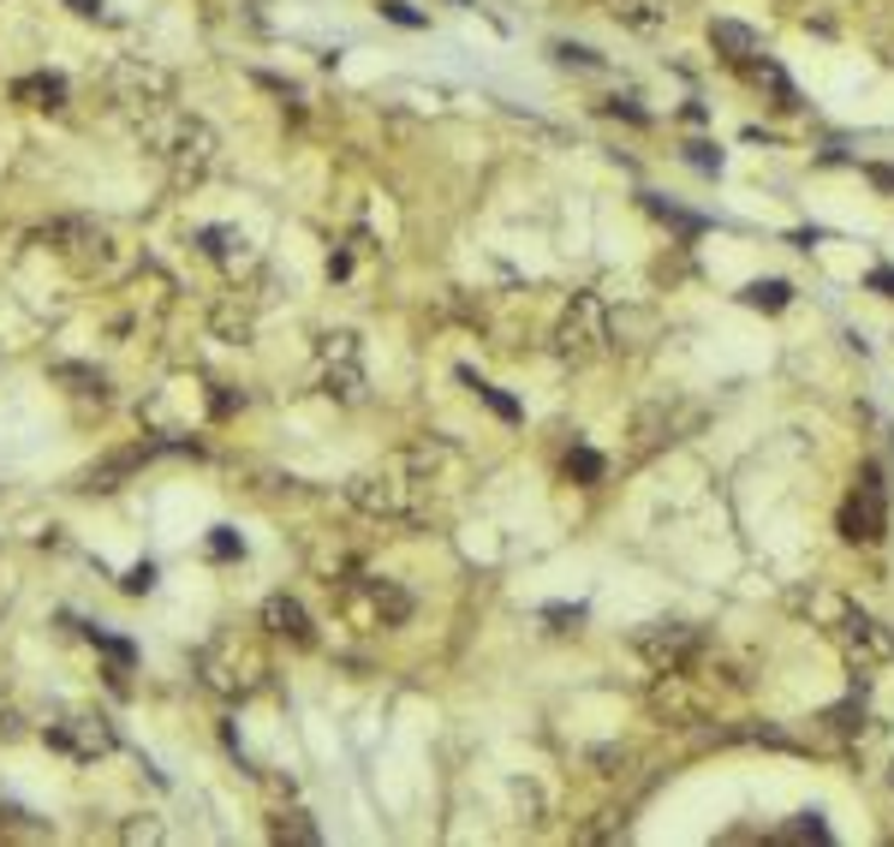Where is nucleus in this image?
<instances>
[{
	"mask_svg": "<svg viewBox=\"0 0 894 847\" xmlns=\"http://www.w3.org/2000/svg\"><path fill=\"white\" fill-rule=\"evenodd\" d=\"M149 585H156V561H137L132 573L120 579V591H132V597H137V591H149Z\"/></svg>",
	"mask_w": 894,
	"mask_h": 847,
	"instance_id": "16",
	"label": "nucleus"
},
{
	"mask_svg": "<svg viewBox=\"0 0 894 847\" xmlns=\"http://www.w3.org/2000/svg\"><path fill=\"white\" fill-rule=\"evenodd\" d=\"M48 746H60V752H72V758H101V752H113V723L108 716H67V723H55L48 728Z\"/></svg>",
	"mask_w": 894,
	"mask_h": 847,
	"instance_id": "4",
	"label": "nucleus"
},
{
	"mask_svg": "<svg viewBox=\"0 0 894 847\" xmlns=\"http://www.w3.org/2000/svg\"><path fill=\"white\" fill-rule=\"evenodd\" d=\"M144 144L149 156L168 168L173 185H203L215 173V161H221V144H215V132L197 120V113H179V108H149L144 113Z\"/></svg>",
	"mask_w": 894,
	"mask_h": 847,
	"instance_id": "1",
	"label": "nucleus"
},
{
	"mask_svg": "<svg viewBox=\"0 0 894 847\" xmlns=\"http://www.w3.org/2000/svg\"><path fill=\"white\" fill-rule=\"evenodd\" d=\"M710 43L722 48L727 66H746V60L763 55V48H758V31H746V24H734V19H715V24H710Z\"/></svg>",
	"mask_w": 894,
	"mask_h": 847,
	"instance_id": "6",
	"label": "nucleus"
},
{
	"mask_svg": "<svg viewBox=\"0 0 894 847\" xmlns=\"http://www.w3.org/2000/svg\"><path fill=\"white\" fill-rule=\"evenodd\" d=\"M263 621H268V633H280V639H292V644H311V615H304V603L299 597H268L263 603Z\"/></svg>",
	"mask_w": 894,
	"mask_h": 847,
	"instance_id": "5",
	"label": "nucleus"
},
{
	"mask_svg": "<svg viewBox=\"0 0 894 847\" xmlns=\"http://www.w3.org/2000/svg\"><path fill=\"white\" fill-rule=\"evenodd\" d=\"M459 383H466V388H478V400H483V407H490V412H495V419H507V424H514V419H519V407H514V400H507V395H502V388H490V383H478V376H471V371H459Z\"/></svg>",
	"mask_w": 894,
	"mask_h": 847,
	"instance_id": "11",
	"label": "nucleus"
},
{
	"mask_svg": "<svg viewBox=\"0 0 894 847\" xmlns=\"http://www.w3.org/2000/svg\"><path fill=\"white\" fill-rule=\"evenodd\" d=\"M674 12V0H615V19H626L632 31H662Z\"/></svg>",
	"mask_w": 894,
	"mask_h": 847,
	"instance_id": "9",
	"label": "nucleus"
},
{
	"mask_svg": "<svg viewBox=\"0 0 894 847\" xmlns=\"http://www.w3.org/2000/svg\"><path fill=\"white\" fill-rule=\"evenodd\" d=\"M382 12H388L394 24H406V31H418V24H424V12H412L406 0H382Z\"/></svg>",
	"mask_w": 894,
	"mask_h": 847,
	"instance_id": "17",
	"label": "nucleus"
},
{
	"mask_svg": "<svg viewBox=\"0 0 894 847\" xmlns=\"http://www.w3.org/2000/svg\"><path fill=\"white\" fill-rule=\"evenodd\" d=\"M871 287H877V293H889V299H894V269H871Z\"/></svg>",
	"mask_w": 894,
	"mask_h": 847,
	"instance_id": "23",
	"label": "nucleus"
},
{
	"mask_svg": "<svg viewBox=\"0 0 894 847\" xmlns=\"http://www.w3.org/2000/svg\"><path fill=\"white\" fill-rule=\"evenodd\" d=\"M739 299H746L751 311H787V305H794V287H787V281H751Z\"/></svg>",
	"mask_w": 894,
	"mask_h": 847,
	"instance_id": "10",
	"label": "nucleus"
},
{
	"mask_svg": "<svg viewBox=\"0 0 894 847\" xmlns=\"http://www.w3.org/2000/svg\"><path fill=\"white\" fill-rule=\"evenodd\" d=\"M548 621H560V627H579V621H584V609H560V603H555V609H548Z\"/></svg>",
	"mask_w": 894,
	"mask_h": 847,
	"instance_id": "22",
	"label": "nucleus"
},
{
	"mask_svg": "<svg viewBox=\"0 0 894 847\" xmlns=\"http://www.w3.org/2000/svg\"><path fill=\"white\" fill-rule=\"evenodd\" d=\"M638 644H644V656H650V663L674 668V663H680V656L698 644V633H686V627H656V633H638Z\"/></svg>",
	"mask_w": 894,
	"mask_h": 847,
	"instance_id": "7",
	"label": "nucleus"
},
{
	"mask_svg": "<svg viewBox=\"0 0 894 847\" xmlns=\"http://www.w3.org/2000/svg\"><path fill=\"white\" fill-rule=\"evenodd\" d=\"M72 7H78L84 19H89V12H101V0H72Z\"/></svg>",
	"mask_w": 894,
	"mask_h": 847,
	"instance_id": "24",
	"label": "nucleus"
},
{
	"mask_svg": "<svg viewBox=\"0 0 894 847\" xmlns=\"http://www.w3.org/2000/svg\"><path fill=\"white\" fill-rule=\"evenodd\" d=\"M209 555H221V561H227V555H245V543H239L233 531L221 525V531H215V537H209Z\"/></svg>",
	"mask_w": 894,
	"mask_h": 847,
	"instance_id": "20",
	"label": "nucleus"
},
{
	"mask_svg": "<svg viewBox=\"0 0 894 847\" xmlns=\"http://www.w3.org/2000/svg\"><path fill=\"white\" fill-rule=\"evenodd\" d=\"M841 531H847L853 543H877L889 531V489H883V472H877V465H865L859 496L841 508Z\"/></svg>",
	"mask_w": 894,
	"mask_h": 847,
	"instance_id": "2",
	"label": "nucleus"
},
{
	"mask_svg": "<svg viewBox=\"0 0 894 847\" xmlns=\"http://www.w3.org/2000/svg\"><path fill=\"white\" fill-rule=\"evenodd\" d=\"M782 836H787V842H805V836H811V842H829V824H823L817 812H805L794 830H782Z\"/></svg>",
	"mask_w": 894,
	"mask_h": 847,
	"instance_id": "15",
	"label": "nucleus"
},
{
	"mask_svg": "<svg viewBox=\"0 0 894 847\" xmlns=\"http://www.w3.org/2000/svg\"><path fill=\"white\" fill-rule=\"evenodd\" d=\"M12 96L31 108H67V78H55V72H36V78H19L12 84Z\"/></svg>",
	"mask_w": 894,
	"mask_h": 847,
	"instance_id": "8",
	"label": "nucleus"
},
{
	"mask_svg": "<svg viewBox=\"0 0 894 847\" xmlns=\"http://www.w3.org/2000/svg\"><path fill=\"white\" fill-rule=\"evenodd\" d=\"M555 60L560 66H579V72H603V55L584 48V43H555Z\"/></svg>",
	"mask_w": 894,
	"mask_h": 847,
	"instance_id": "13",
	"label": "nucleus"
},
{
	"mask_svg": "<svg viewBox=\"0 0 894 847\" xmlns=\"http://www.w3.org/2000/svg\"><path fill=\"white\" fill-rule=\"evenodd\" d=\"M567 472H579V477H603V460H596L591 448H579V453L567 460Z\"/></svg>",
	"mask_w": 894,
	"mask_h": 847,
	"instance_id": "19",
	"label": "nucleus"
},
{
	"mask_svg": "<svg viewBox=\"0 0 894 847\" xmlns=\"http://www.w3.org/2000/svg\"><path fill=\"white\" fill-rule=\"evenodd\" d=\"M686 161H692L698 173H722V149L715 144H686Z\"/></svg>",
	"mask_w": 894,
	"mask_h": 847,
	"instance_id": "14",
	"label": "nucleus"
},
{
	"mask_svg": "<svg viewBox=\"0 0 894 847\" xmlns=\"http://www.w3.org/2000/svg\"><path fill=\"white\" fill-rule=\"evenodd\" d=\"M841 644H847V656L859 668H871V663H889L894 656V633L883 621H871L865 609H847L841 615Z\"/></svg>",
	"mask_w": 894,
	"mask_h": 847,
	"instance_id": "3",
	"label": "nucleus"
},
{
	"mask_svg": "<svg viewBox=\"0 0 894 847\" xmlns=\"http://www.w3.org/2000/svg\"><path fill=\"white\" fill-rule=\"evenodd\" d=\"M650 215H662L668 227H680V233H704V215H692V209H680V204H668V197H644Z\"/></svg>",
	"mask_w": 894,
	"mask_h": 847,
	"instance_id": "12",
	"label": "nucleus"
},
{
	"mask_svg": "<svg viewBox=\"0 0 894 847\" xmlns=\"http://www.w3.org/2000/svg\"><path fill=\"white\" fill-rule=\"evenodd\" d=\"M280 836H292V842H316V830H311V824H299V812H292V824H280Z\"/></svg>",
	"mask_w": 894,
	"mask_h": 847,
	"instance_id": "21",
	"label": "nucleus"
},
{
	"mask_svg": "<svg viewBox=\"0 0 894 847\" xmlns=\"http://www.w3.org/2000/svg\"><path fill=\"white\" fill-rule=\"evenodd\" d=\"M608 113H626L632 125H650V113L638 108V96H608Z\"/></svg>",
	"mask_w": 894,
	"mask_h": 847,
	"instance_id": "18",
	"label": "nucleus"
}]
</instances>
